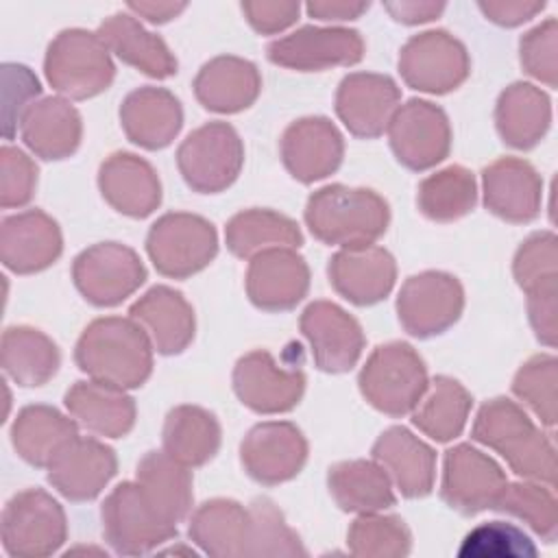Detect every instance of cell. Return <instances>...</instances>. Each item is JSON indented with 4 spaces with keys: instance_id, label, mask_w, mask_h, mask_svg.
I'll use <instances>...</instances> for the list:
<instances>
[{
    "instance_id": "cell-34",
    "label": "cell",
    "mask_w": 558,
    "mask_h": 558,
    "mask_svg": "<svg viewBox=\"0 0 558 558\" xmlns=\"http://www.w3.org/2000/svg\"><path fill=\"white\" fill-rule=\"evenodd\" d=\"M551 124L549 96L525 81L508 85L495 105V126L504 144L517 150L534 148Z\"/></svg>"
},
{
    "instance_id": "cell-56",
    "label": "cell",
    "mask_w": 558,
    "mask_h": 558,
    "mask_svg": "<svg viewBox=\"0 0 558 558\" xmlns=\"http://www.w3.org/2000/svg\"><path fill=\"white\" fill-rule=\"evenodd\" d=\"M368 2H351V0H310L305 11L310 17L320 22H347L357 20L364 11H368Z\"/></svg>"
},
{
    "instance_id": "cell-33",
    "label": "cell",
    "mask_w": 558,
    "mask_h": 558,
    "mask_svg": "<svg viewBox=\"0 0 558 558\" xmlns=\"http://www.w3.org/2000/svg\"><path fill=\"white\" fill-rule=\"evenodd\" d=\"M96 33L109 52L142 74L159 81L177 74L179 63L166 41L159 35L146 31L135 15L118 11L109 15Z\"/></svg>"
},
{
    "instance_id": "cell-38",
    "label": "cell",
    "mask_w": 558,
    "mask_h": 558,
    "mask_svg": "<svg viewBox=\"0 0 558 558\" xmlns=\"http://www.w3.org/2000/svg\"><path fill=\"white\" fill-rule=\"evenodd\" d=\"M327 488L344 512H381L395 506L392 480L375 460H342L329 466Z\"/></svg>"
},
{
    "instance_id": "cell-53",
    "label": "cell",
    "mask_w": 558,
    "mask_h": 558,
    "mask_svg": "<svg viewBox=\"0 0 558 558\" xmlns=\"http://www.w3.org/2000/svg\"><path fill=\"white\" fill-rule=\"evenodd\" d=\"M246 22L253 26V31L262 35H275L286 31L299 20L301 4L299 2H242L240 4Z\"/></svg>"
},
{
    "instance_id": "cell-54",
    "label": "cell",
    "mask_w": 558,
    "mask_h": 558,
    "mask_svg": "<svg viewBox=\"0 0 558 558\" xmlns=\"http://www.w3.org/2000/svg\"><path fill=\"white\" fill-rule=\"evenodd\" d=\"M477 9L497 26H519L545 9V2H525V0H488L477 2Z\"/></svg>"
},
{
    "instance_id": "cell-25",
    "label": "cell",
    "mask_w": 558,
    "mask_h": 558,
    "mask_svg": "<svg viewBox=\"0 0 558 558\" xmlns=\"http://www.w3.org/2000/svg\"><path fill=\"white\" fill-rule=\"evenodd\" d=\"M102 198L129 218H146L161 205V181L157 170L140 155L118 150L98 168Z\"/></svg>"
},
{
    "instance_id": "cell-10",
    "label": "cell",
    "mask_w": 558,
    "mask_h": 558,
    "mask_svg": "<svg viewBox=\"0 0 558 558\" xmlns=\"http://www.w3.org/2000/svg\"><path fill=\"white\" fill-rule=\"evenodd\" d=\"M100 519L107 545L122 556L150 554L177 536V525L155 512L137 482L118 484L105 497Z\"/></svg>"
},
{
    "instance_id": "cell-46",
    "label": "cell",
    "mask_w": 558,
    "mask_h": 558,
    "mask_svg": "<svg viewBox=\"0 0 558 558\" xmlns=\"http://www.w3.org/2000/svg\"><path fill=\"white\" fill-rule=\"evenodd\" d=\"M251 532L246 558L305 556L301 536L286 523L283 512L268 497H255L248 506Z\"/></svg>"
},
{
    "instance_id": "cell-40",
    "label": "cell",
    "mask_w": 558,
    "mask_h": 558,
    "mask_svg": "<svg viewBox=\"0 0 558 558\" xmlns=\"http://www.w3.org/2000/svg\"><path fill=\"white\" fill-rule=\"evenodd\" d=\"M2 368L22 388L48 384L61 364L59 347L41 329L15 325L2 333Z\"/></svg>"
},
{
    "instance_id": "cell-41",
    "label": "cell",
    "mask_w": 558,
    "mask_h": 558,
    "mask_svg": "<svg viewBox=\"0 0 558 558\" xmlns=\"http://www.w3.org/2000/svg\"><path fill=\"white\" fill-rule=\"evenodd\" d=\"M225 242L235 257L251 259L268 248H299L303 233L292 218L272 209L253 207L229 218Z\"/></svg>"
},
{
    "instance_id": "cell-11",
    "label": "cell",
    "mask_w": 558,
    "mask_h": 558,
    "mask_svg": "<svg viewBox=\"0 0 558 558\" xmlns=\"http://www.w3.org/2000/svg\"><path fill=\"white\" fill-rule=\"evenodd\" d=\"M399 74L416 92L447 94L469 78L471 59L466 46L451 33L442 28L425 31L403 44Z\"/></svg>"
},
{
    "instance_id": "cell-6",
    "label": "cell",
    "mask_w": 558,
    "mask_h": 558,
    "mask_svg": "<svg viewBox=\"0 0 558 558\" xmlns=\"http://www.w3.org/2000/svg\"><path fill=\"white\" fill-rule=\"evenodd\" d=\"M429 384L427 366L412 344L390 340L371 351L357 386L362 397L388 416H403L414 410Z\"/></svg>"
},
{
    "instance_id": "cell-48",
    "label": "cell",
    "mask_w": 558,
    "mask_h": 558,
    "mask_svg": "<svg viewBox=\"0 0 558 558\" xmlns=\"http://www.w3.org/2000/svg\"><path fill=\"white\" fill-rule=\"evenodd\" d=\"M512 395L527 405L545 427L554 429L558 416V360L549 353L530 357L512 379Z\"/></svg>"
},
{
    "instance_id": "cell-39",
    "label": "cell",
    "mask_w": 558,
    "mask_h": 558,
    "mask_svg": "<svg viewBox=\"0 0 558 558\" xmlns=\"http://www.w3.org/2000/svg\"><path fill=\"white\" fill-rule=\"evenodd\" d=\"M220 440L222 429L218 418L201 405H177L163 421V451L190 469L207 464L218 453Z\"/></svg>"
},
{
    "instance_id": "cell-30",
    "label": "cell",
    "mask_w": 558,
    "mask_h": 558,
    "mask_svg": "<svg viewBox=\"0 0 558 558\" xmlns=\"http://www.w3.org/2000/svg\"><path fill=\"white\" fill-rule=\"evenodd\" d=\"M192 87L196 100L207 111L238 113L257 100L262 76L253 61L235 54H220L201 65Z\"/></svg>"
},
{
    "instance_id": "cell-26",
    "label": "cell",
    "mask_w": 558,
    "mask_h": 558,
    "mask_svg": "<svg viewBox=\"0 0 558 558\" xmlns=\"http://www.w3.org/2000/svg\"><path fill=\"white\" fill-rule=\"evenodd\" d=\"M129 316L146 331L153 349L161 355H179L194 340V310L170 286H153L129 307Z\"/></svg>"
},
{
    "instance_id": "cell-9",
    "label": "cell",
    "mask_w": 558,
    "mask_h": 558,
    "mask_svg": "<svg viewBox=\"0 0 558 558\" xmlns=\"http://www.w3.org/2000/svg\"><path fill=\"white\" fill-rule=\"evenodd\" d=\"M65 538L68 519L50 493L26 488L7 501L2 510V547L9 556H50Z\"/></svg>"
},
{
    "instance_id": "cell-15",
    "label": "cell",
    "mask_w": 558,
    "mask_h": 558,
    "mask_svg": "<svg viewBox=\"0 0 558 558\" xmlns=\"http://www.w3.org/2000/svg\"><path fill=\"white\" fill-rule=\"evenodd\" d=\"M270 63L296 72H323L355 65L364 59V39L355 28L301 26L266 46Z\"/></svg>"
},
{
    "instance_id": "cell-12",
    "label": "cell",
    "mask_w": 558,
    "mask_h": 558,
    "mask_svg": "<svg viewBox=\"0 0 558 558\" xmlns=\"http://www.w3.org/2000/svg\"><path fill=\"white\" fill-rule=\"evenodd\" d=\"M72 279L87 303L113 307L146 281V268L131 246L98 242L74 257Z\"/></svg>"
},
{
    "instance_id": "cell-14",
    "label": "cell",
    "mask_w": 558,
    "mask_h": 558,
    "mask_svg": "<svg viewBox=\"0 0 558 558\" xmlns=\"http://www.w3.org/2000/svg\"><path fill=\"white\" fill-rule=\"evenodd\" d=\"M386 131L397 161L414 172L438 166L451 150L447 113L423 98H410L399 105Z\"/></svg>"
},
{
    "instance_id": "cell-3",
    "label": "cell",
    "mask_w": 558,
    "mask_h": 558,
    "mask_svg": "<svg viewBox=\"0 0 558 558\" xmlns=\"http://www.w3.org/2000/svg\"><path fill=\"white\" fill-rule=\"evenodd\" d=\"M303 218L323 244L364 248L386 233L390 207L375 190L331 183L307 198Z\"/></svg>"
},
{
    "instance_id": "cell-20",
    "label": "cell",
    "mask_w": 558,
    "mask_h": 558,
    "mask_svg": "<svg viewBox=\"0 0 558 558\" xmlns=\"http://www.w3.org/2000/svg\"><path fill=\"white\" fill-rule=\"evenodd\" d=\"M281 161L292 179L314 183L333 174L344 157V140L325 116H307L290 122L279 142Z\"/></svg>"
},
{
    "instance_id": "cell-50",
    "label": "cell",
    "mask_w": 558,
    "mask_h": 558,
    "mask_svg": "<svg viewBox=\"0 0 558 558\" xmlns=\"http://www.w3.org/2000/svg\"><path fill=\"white\" fill-rule=\"evenodd\" d=\"M519 59L523 70L545 83L547 87L558 85V22L547 17L519 41Z\"/></svg>"
},
{
    "instance_id": "cell-1",
    "label": "cell",
    "mask_w": 558,
    "mask_h": 558,
    "mask_svg": "<svg viewBox=\"0 0 558 558\" xmlns=\"http://www.w3.org/2000/svg\"><path fill=\"white\" fill-rule=\"evenodd\" d=\"M74 362L94 381L133 390L153 373V344L131 316H102L78 336Z\"/></svg>"
},
{
    "instance_id": "cell-49",
    "label": "cell",
    "mask_w": 558,
    "mask_h": 558,
    "mask_svg": "<svg viewBox=\"0 0 558 558\" xmlns=\"http://www.w3.org/2000/svg\"><path fill=\"white\" fill-rule=\"evenodd\" d=\"M538 549L534 541L514 523L486 521L475 525L462 541V558H532Z\"/></svg>"
},
{
    "instance_id": "cell-52",
    "label": "cell",
    "mask_w": 558,
    "mask_h": 558,
    "mask_svg": "<svg viewBox=\"0 0 558 558\" xmlns=\"http://www.w3.org/2000/svg\"><path fill=\"white\" fill-rule=\"evenodd\" d=\"M37 166L20 148L4 144L0 148V207H24L35 196Z\"/></svg>"
},
{
    "instance_id": "cell-43",
    "label": "cell",
    "mask_w": 558,
    "mask_h": 558,
    "mask_svg": "<svg viewBox=\"0 0 558 558\" xmlns=\"http://www.w3.org/2000/svg\"><path fill=\"white\" fill-rule=\"evenodd\" d=\"M477 183L464 166H447L425 177L416 187L418 211L434 222H453L473 211Z\"/></svg>"
},
{
    "instance_id": "cell-29",
    "label": "cell",
    "mask_w": 558,
    "mask_h": 558,
    "mask_svg": "<svg viewBox=\"0 0 558 558\" xmlns=\"http://www.w3.org/2000/svg\"><path fill=\"white\" fill-rule=\"evenodd\" d=\"M124 135L140 148L159 150L172 144L183 126L179 98L166 87H137L120 105Z\"/></svg>"
},
{
    "instance_id": "cell-24",
    "label": "cell",
    "mask_w": 558,
    "mask_h": 558,
    "mask_svg": "<svg viewBox=\"0 0 558 558\" xmlns=\"http://www.w3.org/2000/svg\"><path fill=\"white\" fill-rule=\"evenodd\" d=\"M331 288L353 305H375L395 288L397 264L384 246L342 248L327 266Z\"/></svg>"
},
{
    "instance_id": "cell-22",
    "label": "cell",
    "mask_w": 558,
    "mask_h": 558,
    "mask_svg": "<svg viewBox=\"0 0 558 558\" xmlns=\"http://www.w3.org/2000/svg\"><path fill=\"white\" fill-rule=\"evenodd\" d=\"M244 286L255 307L286 312L307 296L310 268L294 248H268L251 257Z\"/></svg>"
},
{
    "instance_id": "cell-5",
    "label": "cell",
    "mask_w": 558,
    "mask_h": 558,
    "mask_svg": "<svg viewBox=\"0 0 558 558\" xmlns=\"http://www.w3.org/2000/svg\"><path fill=\"white\" fill-rule=\"evenodd\" d=\"M44 74L50 87L63 98L87 100L113 83L116 65L98 33L65 28L48 44Z\"/></svg>"
},
{
    "instance_id": "cell-27",
    "label": "cell",
    "mask_w": 558,
    "mask_h": 558,
    "mask_svg": "<svg viewBox=\"0 0 558 558\" xmlns=\"http://www.w3.org/2000/svg\"><path fill=\"white\" fill-rule=\"evenodd\" d=\"M373 460L384 466L392 484L408 499L432 493L436 480V451L401 425H392L373 442Z\"/></svg>"
},
{
    "instance_id": "cell-18",
    "label": "cell",
    "mask_w": 558,
    "mask_h": 558,
    "mask_svg": "<svg viewBox=\"0 0 558 558\" xmlns=\"http://www.w3.org/2000/svg\"><path fill=\"white\" fill-rule=\"evenodd\" d=\"M299 325L318 371L331 375L347 373L362 357L366 344L362 325L338 303H310L303 310Z\"/></svg>"
},
{
    "instance_id": "cell-57",
    "label": "cell",
    "mask_w": 558,
    "mask_h": 558,
    "mask_svg": "<svg viewBox=\"0 0 558 558\" xmlns=\"http://www.w3.org/2000/svg\"><path fill=\"white\" fill-rule=\"evenodd\" d=\"M129 11H133L135 15L144 17L150 24H166L170 20H174L179 13H183L187 9L185 2H129L126 4Z\"/></svg>"
},
{
    "instance_id": "cell-51",
    "label": "cell",
    "mask_w": 558,
    "mask_h": 558,
    "mask_svg": "<svg viewBox=\"0 0 558 558\" xmlns=\"http://www.w3.org/2000/svg\"><path fill=\"white\" fill-rule=\"evenodd\" d=\"M41 94L39 78L22 63H2V133L13 140L26 111Z\"/></svg>"
},
{
    "instance_id": "cell-44",
    "label": "cell",
    "mask_w": 558,
    "mask_h": 558,
    "mask_svg": "<svg viewBox=\"0 0 558 558\" xmlns=\"http://www.w3.org/2000/svg\"><path fill=\"white\" fill-rule=\"evenodd\" d=\"M347 547L360 558H403L412 549V534L392 514H360L347 532Z\"/></svg>"
},
{
    "instance_id": "cell-36",
    "label": "cell",
    "mask_w": 558,
    "mask_h": 558,
    "mask_svg": "<svg viewBox=\"0 0 558 558\" xmlns=\"http://www.w3.org/2000/svg\"><path fill=\"white\" fill-rule=\"evenodd\" d=\"M190 538L216 558H246L251 514L235 499L216 497L201 504L190 517Z\"/></svg>"
},
{
    "instance_id": "cell-8",
    "label": "cell",
    "mask_w": 558,
    "mask_h": 558,
    "mask_svg": "<svg viewBox=\"0 0 558 558\" xmlns=\"http://www.w3.org/2000/svg\"><path fill=\"white\" fill-rule=\"evenodd\" d=\"M183 181L198 194L227 190L244 166V144L227 122H207L194 129L177 148Z\"/></svg>"
},
{
    "instance_id": "cell-19",
    "label": "cell",
    "mask_w": 558,
    "mask_h": 558,
    "mask_svg": "<svg viewBox=\"0 0 558 558\" xmlns=\"http://www.w3.org/2000/svg\"><path fill=\"white\" fill-rule=\"evenodd\" d=\"M401 102V89L388 74L351 72L336 89V113L351 135L379 137Z\"/></svg>"
},
{
    "instance_id": "cell-35",
    "label": "cell",
    "mask_w": 558,
    "mask_h": 558,
    "mask_svg": "<svg viewBox=\"0 0 558 558\" xmlns=\"http://www.w3.org/2000/svg\"><path fill=\"white\" fill-rule=\"evenodd\" d=\"M70 416L87 432L122 438L135 425V401L122 388L100 381H76L63 397Z\"/></svg>"
},
{
    "instance_id": "cell-2",
    "label": "cell",
    "mask_w": 558,
    "mask_h": 558,
    "mask_svg": "<svg viewBox=\"0 0 558 558\" xmlns=\"http://www.w3.org/2000/svg\"><path fill=\"white\" fill-rule=\"evenodd\" d=\"M473 440L497 451L506 464L523 480L556 486V447L521 405L506 397H495L475 414Z\"/></svg>"
},
{
    "instance_id": "cell-4",
    "label": "cell",
    "mask_w": 558,
    "mask_h": 558,
    "mask_svg": "<svg viewBox=\"0 0 558 558\" xmlns=\"http://www.w3.org/2000/svg\"><path fill=\"white\" fill-rule=\"evenodd\" d=\"M233 392L248 410L257 414H281L299 405L305 392L303 349L290 342L281 357L266 349L242 355L233 366Z\"/></svg>"
},
{
    "instance_id": "cell-37",
    "label": "cell",
    "mask_w": 558,
    "mask_h": 558,
    "mask_svg": "<svg viewBox=\"0 0 558 558\" xmlns=\"http://www.w3.org/2000/svg\"><path fill=\"white\" fill-rule=\"evenodd\" d=\"M135 482L155 512L170 525H179L192 510V473L166 451H148L135 469Z\"/></svg>"
},
{
    "instance_id": "cell-42",
    "label": "cell",
    "mask_w": 558,
    "mask_h": 558,
    "mask_svg": "<svg viewBox=\"0 0 558 558\" xmlns=\"http://www.w3.org/2000/svg\"><path fill=\"white\" fill-rule=\"evenodd\" d=\"M471 408V392L458 379L438 375L427 384L425 395L410 414L418 432L436 442H449L462 434Z\"/></svg>"
},
{
    "instance_id": "cell-28",
    "label": "cell",
    "mask_w": 558,
    "mask_h": 558,
    "mask_svg": "<svg viewBox=\"0 0 558 558\" xmlns=\"http://www.w3.org/2000/svg\"><path fill=\"white\" fill-rule=\"evenodd\" d=\"M118 471L116 451L96 438H76L50 466V486L70 501L96 499Z\"/></svg>"
},
{
    "instance_id": "cell-55",
    "label": "cell",
    "mask_w": 558,
    "mask_h": 558,
    "mask_svg": "<svg viewBox=\"0 0 558 558\" xmlns=\"http://www.w3.org/2000/svg\"><path fill=\"white\" fill-rule=\"evenodd\" d=\"M384 9L392 15L395 22L401 24H425L436 20L445 11V2H427V0H399L384 2Z\"/></svg>"
},
{
    "instance_id": "cell-7",
    "label": "cell",
    "mask_w": 558,
    "mask_h": 558,
    "mask_svg": "<svg viewBox=\"0 0 558 558\" xmlns=\"http://www.w3.org/2000/svg\"><path fill=\"white\" fill-rule=\"evenodd\" d=\"M146 253L159 275L187 279L214 262L218 233L216 227L198 214L170 211L150 225Z\"/></svg>"
},
{
    "instance_id": "cell-47",
    "label": "cell",
    "mask_w": 558,
    "mask_h": 558,
    "mask_svg": "<svg viewBox=\"0 0 558 558\" xmlns=\"http://www.w3.org/2000/svg\"><path fill=\"white\" fill-rule=\"evenodd\" d=\"M512 275L519 288L532 294L558 292V240L554 231L527 235L514 253Z\"/></svg>"
},
{
    "instance_id": "cell-31",
    "label": "cell",
    "mask_w": 558,
    "mask_h": 558,
    "mask_svg": "<svg viewBox=\"0 0 558 558\" xmlns=\"http://www.w3.org/2000/svg\"><path fill=\"white\" fill-rule=\"evenodd\" d=\"M20 135L35 157L59 161L76 153L83 137V120L68 98L48 96L26 111Z\"/></svg>"
},
{
    "instance_id": "cell-13",
    "label": "cell",
    "mask_w": 558,
    "mask_h": 558,
    "mask_svg": "<svg viewBox=\"0 0 558 558\" xmlns=\"http://www.w3.org/2000/svg\"><path fill=\"white\" fill-rule=\"evenodd\" d=\"M464 310V288L458 277L442 270H423L403 281L397 296L401 327L414 338L445 333Z\"/></svg>"
},
{
    "instance_id": "cell-21",
    "label": "cell",
    "mask_w": 558,
    "mask_h": 558,
    "mask_svg": "<svg viewBox=\"0 0 558 558\" xmlns=\"http://www.w3.org/2000/svg\"><path fill=\"white\" fill-rule=\"evenodd\" d=\"M63 251L57 220L41 209L4 216L0 222V259L15 275H33L52 266Z\"/></svg>"
},
{
    "instance_id": "cell-17",
    "label": "cell",
    "mask_w": 558,
    "mask_h": 558,
    "mask_svg": "<svg viewBox=\"0 0 558 558\" xmlns=\"http://www.w3.org/2000/svg\"><path fill=\"white\" fill-rule=\"evenodd\" d=\"M240 462L255 482L277 486L301 473L307 462V440L290 421L257 423L240 445Z\"/></svg>"
},
{
    "instance_id": "cell-23",
    "label": "cell",
    "mask_w": 558,
    "mask_h": 558,
    "mask_svg": "<svg viewBox=\"0 0 558 558\" xmlns=\"http://www.w3.org/2000/svg\"><path fill=\"white\" fill-rule=\"evenodd\" d=\"M484 207L512 225L532 222L541 214L543 179L519 157H501L482 170Z\"/></svg>"
},
{
    "instance_id": "cell-45",
    "label": "cell",
    "mask_w": 558,
    "mask_h": 558,
    "mask_svg": "<svg viewBox=\"0 0 558 558\" xmlns=\"http://www.w3.org/2000/svg\"><path fill=\"white\" fill-rule=\"evenodd\" d=\"M493 510L512 514L527 523L545 543H554L558 534V504L551 486L541 482H508Z\"/></svg>"
},
{
    "instance_id": "cell-16",
    "label": "cell",
    "mask_w": 558,
    "mask_h": 558,
    "mask_svg": "<svg viewBox=\"0 0 558 558\" xmlns=\"http://www.w3.org/2000/svg\"><path fill=\"white\" fill-rule=\"evenodd\" d=\"M506 484L504 469L484 451L466 442L445 451L440 497L451 510L464 517L493 510Z\"/></svg>"
},
{
    "instance_id": "cell-32",
    "label": "cell",
    "mask_w": 558,
    "mask_h": 558,
    "mask_svg": "<svg viewBox=\"0 0 558 558\" xmlns=\"http://www.w3.org/2000/svg\"><path fill=\"white\" fill-rule=\"evenodd\" d=\"M76 438L78 423L44 403L22 408L11 425L13 449L24 462L39 469H48Z\"/></svg>"
}]
</instances>
